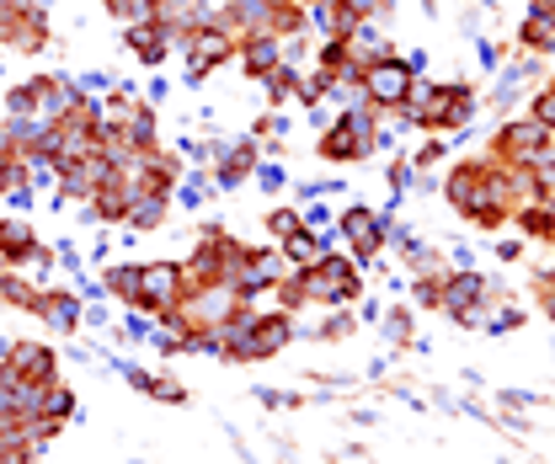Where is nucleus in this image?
<instances>
[{"label":"nucleus","instance_id":"nucleus-1","mask_svg":"<svg viewBox=\"0 0 555 464\" xmlns=\"http://www.w3.org/2000/svg\"><path fill=\"white\" fill-rule=\"evenodd\" d=\"M246 257H251V246H241L219 224H204V235L193 246V262H182V267H188V283H230L235 288L241 272H246Z\"/></svg>","mask_w":555,"mask_h":464},{"label":"nucleus","instance_id":"nucleus-2","mask_svg":"<svg viewBox=\"0 0 555 464\" xmlns=\"http://www.w3.org/2000/svg\"><path fill=\"white\" fill-rule=\"evenodd\" d=\"M294 272H299L305 305H352L363 267L352 262V257H321L315 267H294Z\"/></svg>","mask_w":555,"mask_h":464},{"label":"nucleus","instance_id":"nucleus-3","mask_svg":"<svg viewBox=\"0 0 555 464\" xmlns=\"http://www.w3.org/2000/svg\"><path fill=\"white\" fill-rule=\"evenodd\" d=\"M412 69L401 54H385V60H374V65H363V96H369V107L374 113H401L406 107V91H412Z\"/></svg>","mask_w":555,"mask_h":464},{"label":"nucleus","instance_id":"nucleus-4","mask_svg":"<svg viewBox=\"0 0 555 464\" xmlns=\"http://www.w3.org/2000/svg\"><path fill=\"white\" fill-rule=\"evenodd\" d=\"M545 150H555V133L545 124H534V118H513L507 129H496V139H491V160L496 166H529Z\"/></svg>","mask_w":555,"mask_h":464},{"label":"nucleus","instance_id":"nucleus-5","mask_svg":"<svg viewBox=\"0 0 555 464\" xmlns=\"http://www.w3.org/2000/svg\"><path fill=\"white\" fill-rule=\"evenodd\" d=\"M491 177H496V166L491 160H465V166H454L449 171V182H443V198H449V208H460V214H481V208H491Z\"/></svg>","mask_w":555,"mask_h":464},{"label":"nucleus","instance_id":"nucleus-6","mask_svg":"<svg viewBox=\"0 0 555 464\" xmlns=\"http://www.w3.org/2000/svg\"><path fill=\"white\" fill-rule=\"evenodd\" d=\"M188 294V267L182 262H144V288H139V305L144 315H160L171 305H182Z\"/></svg>","mask_w":555,"mask_h":464},{"label":"nucleus","instance_id":"nucleus-7","mask_svg":"<svg viewBox=\"0 0 555 464\" xmlns=\"http://www.w3.org/2000/svg\"><path fill=\"white\" fill-rule=\"evenodd\" d=\"M288 341H294V321H288V310H283V315H257L251 336H246L241 347H230V352H224V363H262V358L283 352Z\"/></svg>","mask_w":555,"mask_h":464},{"label":"nucleus","instance_id":"nucleus-8","mask_svg":"<svg viewBox=\"0 0 555 464\" xmlns=\"http://www.w3.org/2000/svg\"><path fill=\"white\" fill-rule=\"evenodd\" d=\"M385 219L390 214H374V208H363V203H352L343 214V235L352 241V262L369 267L379 257V246H385Z\"/></svg>","mask_w":555,"mask_h":464},{"label":"nucleus","instance_id":"nucleus-9","mask_svg":"<svg viewBox=\"0 0 555 464\" xmlns=\"http://www.w3.org/2000/svg\"><path fill=\"white\" fill-rule=\"evenodd\" d=\"M11 374H22V379H38V385H49V379H60V358H54V347H43V341H11Z\"/></svg>","mask_w":555,"mask_h":464},{"label":"nucleus","instance_id":"nucleus-10","mask_svg":"<svg viewBox=\"0 0 555 464\" xmlns=\"http://www.w3.org/2000/svg\"><path fill=\"white\" fill-rule=\"evenodd\" d=\"M486 294H491V283H486L476 267H465V272H443V305H438V310L460 315V310H470V305H491Z\"/></svg>","mask_w":555,"mask_h":464},{"label":"nucleus","instance_id":"nucleus-11","mask_svg":"<svg viewBox=\"0 0 555 464\" xmlns=\"http://www.w3.org/2000/svg\"><path fill=\"white\" fill-rule=\"evenodd\" d=\"M235 60H241V69H246L251 80H262L273 65H283V43H278V33H246V38L235 43Z\"/></svg>","mask_w":555,"mask_h":464},{"label":"nucleus","instance_id":"nucleus-12","mask_svg":"<svg viewBox=\"0 0 555 464\" xmlns=\"http://www.w3.org/2000/svg\"><path fill=\"white\" fill-rule=\"evenodd\" d=\"M80 305H86V299H80L75 288H43L33 315H38L43 326H54V332H75V326H80Z\"/></svg>","mask_w":555,"mask_h":464},{"label":"nucleus","instance_id":"nucleus-13","mask_svg":"<svg viewBox=\"0 0 555 464\" xmlns=\"http://www.w3.org/2000/svg\"><path fill=\"white\" fill-rule=\"evenodd\" d=\"M5 49H22V54H43V49H49V16L16 11V16L5 22Z\"/></svg>","mask_w":555,"mask_h":464},{"label":"nucleus","instance_id":"nucleus-14","mask_svg":"<svg viewBox=\"0 0 555 464\" xmlns=\"http://www.w3.org/2000/svg\"><path fill=\"white\" fill-rule=\"evenodd\" d=\"M129 33V49H134L139 65H166V54H171V43H166V27L160 22H139V27H124Z\"/></svg>","mask_w":555,"mask_h":464},{"label":"nucleus","instance_id":"nucleus-15","mask_svg":"<svg viewBox=\"0 0 555 464\" xmlns=\"http://www.w3.org/2000/svg\"><path fill=\"white\" fill-rule=\"evenodd\" d=\"M139 288H144V262H113L107 272H102V294L124 299L129 310L139 305Z\"/></svg>","mask_w":555,"mask_h":464},{"label":"nucleus","instance_id":"nucleus-16","mask_svg":"<svg viewBox=\"0 0 555 464\" xmlns=\"http://www.w3.org/2000/svg\"><path fill=\"white\" fill-rule=\"evenodd\" d=\"M278 252L288 257V267H315L326 257V235L321 230H294V235L278 241Z\"/></svg>","mask_w":555,"mask_h":464},{"label":"nucleus","instance_id":"nucleus-17","mask_svg":"<svg viewBox=\"0 0 555 464\" xmlns=\"http://www.w3.org/2000/svg\"><path fill=\"white\" fill-rule=\"evenodd\" d=\"M33 241H38V235H33V224H27L22 214H5V219H0V257L11 267H22V257L33 252Z\"/></svg>","mask_w":555,"mask_h":464},{"label":"nucleus","instance_id":"nucleus-18","mask_svg":"<svg viewBox=\"0 0 555 464\" xmlns=\"http://www.w3.org/2000/svg\"><path fill=\"white\" fill-rule=\"evenodd\" d=\"M166 208H171V198H160V193H139V198L129 203V230H134V235L160 230V224H166Z\"/></svg>","mask_w":555,"mask_h":464},{"label":"nucleus","instance_id":"nucleus-19","mask_svg":"<svg viewBox=\"0 0 555 464\" xmlns=\"http://www.w3.org/2000/svg\"><path fill=\"white\" fill-rule=\"evenodd\" d=\"M513 219H518V230H524L529 241H551V230H555V203H551V198L524 203V208H513Z\"/></svg>","mask_w":555,"mask_h":464},{"label":"nucleus","instance_id":"nucleus-20","mask_svg":"<svg viewBox=\"0 0 555 464\" xmlns=\"http://www.w3.org/2000/svg\"><path fill=\"white\" fill-rule=\"evenodd\" d=\"M124 144H134V150H160V133H155V107L150 102H139L134 113H129V124H124Z\"/></svg>","mask_w":555,"mask_h":464},{"label":"nucleus","instance_id":"nucleus-21","mask_svg":"<svg viewBox=\"0 0 555 464\" xmlns=\"http://www.w3.org/2000/svg\"><path fill=\"white\" fill-rule=\"evenodd\" d=\"M38 294H43V288H38L33 278H22V267H11V272L0 278V299H5L11 310H27V315H33V310H38Z\"/></svg>","mask_w":555,"mask_h":464},{"label":"nucleus","instance_id":"nucleus-22","mask_svg":"<svg viewBox=\"0 0 555 464\" xmlns=\"http://www.w3.org/2000/svg\"><path fill=\"white\" fill-rule=\"evenodd\" d=\"M43 80L49 75H33L22 86H5V118H33L38 113V96H43Z\"/></svg>","mask_w":555,"mask_h":464},{"label":"nucleus","instance_id":"nucleus-23","mask_svg":"<svg viewBox=\"0 0 555 464\" xmlns=\"http://www.w3.org/2000/svg\"><path fill=\"white\" fill-rule=\"evenodd\" d=\"M257 86L268 91V102H273V107H283V102L294 96V86H299V69H294V65H273L262 80H257Z\"/></svg>","mask_w":555,"mask_h":464},{"label":"nucleus","instance_id":"nucleus-24","mask_svg":"<svg viewBox=\"0 0 555 464\" xmlns=\"http://www.w3.org/2000/svg\"><path fill=\"white\" fill-rule=\"evenodd\" d=\"M38 416H54V422L75 416V390L60 385V379H49V385H43V400H38Z\"/></svg>","mask_w":555,"mask_h":464},{"label":"nucleus","instance_id":"nucleus-25","mask_svg":"<svg viewBox=\"0 0 555 464\" xmlns=\"http://www.w3.org/2000/svg\"><path fill=\"white\" fill-rule=\"evenodd\" d=\"M251 182H257L268 198H278V193L288 188V171H283V160H257V166H251Z\"/></svg>","mask_w":555,"mask_h":464},{"label":"nucleus","instance_id":"nucleus-26","mask_svg":"<svg viewBox=\"0 0 555 464\" xmlns=\"http://www.w3.org/2000/svg\"><path fill=\"white\" fill-rule=\"evenodd\" d=\"M107 11L124 22V27H139V22H155V0H107Z\"/></svg>","mask_w":555,"mask_h":464},{"label":"nucleus","instance_id":"nucleus-27","mask_svg":"<svg viewBox=\"0 0 555 464\" xmlns=\"http://www.w3.org/2000/svg\"><path fill=\"white\" fill-rule=\"evenodd\" d=\"M401 252H406V267H412L416 278H427V272H449V267L438 262V252H433V246H422V241H406Z\"/></svg>","mask_w":555,"mask_h":464},{"label":"nucleus","instance_id":"nucleus-28","mask_svg":"<svg viewBox=\"0 0 555 464\" xmlns=\"http://www.w3.org/2000/svg\"><path fill=\"white\" fill-rule=\"evenodd\" d=\"M75 86H80L86 96H107V91H118V75H113V69H86Z\"/></svg>","mask_w":555,"mask_h":464},{"label":"nucleus","instance_id":"nucleus-29","mask_svg":"<svg viewBox=\"0 0 555 464\" xmlns=\"http://www.w3.org/2000/svg\"><path fill=\"white\" fill-rule=\"evenodd\" d=\"M262 224H268V235H273V241L294 235V230H305V224H299V208H273V214H268Z\"/></svg>","mask_w":555,"mask_h":464},{"label":"nucleus","instance_id":"nucleus-30","mask_svg":"<svg viewBox=\"0 0 555 464\" xmlns=\"http://www.w3.org/2000/svg\"><path fill=\"white\" fill-rule=\"evenodd\" d=\"M144 396L166 400V405H182V400H188V390H182L177 379H166V374H150V385H144Z\"/></svg>","mask_w":555,"mask_h":464},{"label":"nucleus","instance_id":"nucleus-31","mask_svg":"<svg viewBox=\"0 0 555 464\" xmlns=\"http://www.w3.org/2000/svg\"><path fill=\"white\" fill-rule=\"evenodd\" d=\"M416 305H427V310H438V305H443V272L416 278Z\"/></svg>","mask_w":555,"mask_h":464},{"label":"nucleus","instance_id":"nucleus-32","mask_svg":"<svg viewBox=\"0 0 555 464\" xmlns=\"http://www.w3.org/2000/svg\"><path fill=\"white\" fill-rule=\"evenodd\" d=\"M283 139V133H288V118H283V107H273V113H262V118H257V124H251V139Z\"/></svg>","mask_w":555,"mask_h":464},{"label":"nucleus","instance_id":"nucleus-33","mask_svg":"<svg viewBox=\"0 0 555 464\" xmlns=\"http://www.w3.org/2000/svg\"><path fill=\"white\" fill-rule=\"evenodd\" d=\"M385 336H390L396 347L412 341V315H406V310H390V315H385Z\"/></svg>","mask_w":555,"mask_h":464},{"label":"nucleus","instance_id":"nucleus-34","mask_svg":"<svg viewBox=\"0 0 555 464\" xmlns=\"http://www.w3.org/2000/svg\"><path fill=\"white\" fill-rule=\"evenodd\" d=\"M299 224H305V230H326V224H332V208H326V203H305V208H299Z\"/></svg>","mask_w":555,"mask_h":464},{"label":"nucleus","instance_id":"nucleus-35","mask_svg":"<svg viewBox=\"0 0 555 464\" xmlns=\"http://www.w3.org/2000/svg\"><path fill=\"white\" fill-rule=\"evenodd\" d=\"M150 321H155V315H144V310H134V315H129V321H124V341H150Z\"/></svg>","mask_w":555,"mask_h":464},{"label":"nucleus","instance_id":"nucleus-36","mask_svg":"<svg viewBox=\"0 0 555 464\" xmlns=\"http://www.w3.org/2000/svg\"><path fill=\"white\" fill-rule=\"evenodd\" d=\"M412 182H416V166H412V160H396V166H390V193L401 198Z\"/></svg>","mask_w":555,"mask_h":464},{"label":"nucleus","instance_id":"nucleus-37","mask_svg":"<svg viewBox=\"0 0 555 464\" xmlns=\"http://www.w3.org/2000/svg\"><path fill=\"white\" fill-rule=\"evenodd\" d=\"M352 326H358L352 315H332V321H326L315 336H321V341H343V336H352Z\"/></svg>","mask_w":555,"mask_h":464},{"label":"nucleus","instance_id":"nucleus-38","mask_svg":"<svg viewBox=\"0 0 555 464\" xmlns=\"http://www.w3.org/2000/svg\"><path fill=\"white\" fill-rule=\"evenodd\" d=\"M518 321H524V310H496V315H486V332L502 336V332H513Z\"/></svg>","mask_w":555,"mask_h":464},{"label":"nucleus","instance_id":"nucleus-39","mask_svg":"<svg viewBox=\"0 0 555 464\" xmlns=\"http://www.w3.org/2000/svg\"><path fill=\"white\" fill-rule=\"evenodd\" d=\"M443 150H449V139H427V144L416 150L412 166H438V160H443Z\"/></svg>","mask_w":555,"mask_h":464},{"label":"nucleus","instance_id":"nucleus-40","mask_svg":"<svg viewBox=\"0 0 555 464\" xmlns=\"http://www.w3.org/2000/svg\"><path fill=\"white\" fill-rule=\"evenodd\" d=\"M5 203H11V214H27V208L38 203V193H33V188L22 182V188H11V193H5Z\"/></svg>","mask_w":555,"mask_h":464},{"label":"nucleus","instance_id":"nucleus-41","mask_svg":"<svg viewBox=\"0 0 555 464\" xmlns=\"http://www.w3.org/2000/svg\"><path fill=\"white\" fill-rule=\"evenodd\" d=\"M166 91H171V80H160V75H155V80H150V91H144L139 102H150V107H160V102H166Z\"/></svg>","mask_w":555,"mask_h":464},{"label":"nucleus","instance_id":"nucleus-42","mask_svg":"<svg viewBox=\"0 0 555 464\" xmlns=\"http://www.w3.org/2000/svg\"><path fill=\"white\" fill-rule=\"evenodd\" d=\"M476 60H481L486 69H496V65H502V43H491V38H486L481 49H476Z\"/></svg>","mask_w":555,"mask_h":464},{"label":"nucleus","instance_id":"nucleus-43","mask_svg":"<svg viewBox=\"0 0 555 464\" xmlns=\"http://www.w3.org/2000/svg\"><path fill=\"white\" fill-rule=\"evenodd\" d=\"M343 5L352 16H374V11H379V0H343Z\"/></svg>","mask_w":555,"mask_h":464},{"label":"nucleus","instance_id":"nucleus-44","mask_svg":"<svg viewBox=\"0 0 555 464\" xmlns=\"http://www.w3.org/2000/svg\"><path fill=\"white\" fill-rule=\"evenodd\" d=\"M107 257H113V241H107V235H102V241H96V246H91V262H102V267H107Z\"/></svg>","mask_w":555,"mask_h":464},{"label":"nucleus","instance_id":"nucleus-45","mask_svg":"<svg viewBox=\"0 0 555 464\" xmlns=\"http://www.w3.org/2000/svg\"><path fill=\"white\" fill-rule=\"evenodd\" d=\"M470 262H476V257H470V246H454V272H465Z\"/></svg>","mask_w":555,"mask_h":464},{"label":"nucleus","instance_id":"nucleus-46","mask_svg":"<svg viewBox=\"0 0 555 464\" xmlns=\"http://www.w3.org/2000/svg\"><path fill=\"white\" fill-rule=\"evenodd\" d=\"M540 299H545V310H551V321H555V288H545Z\"/></svg>","mask_w":555,"mask_h":464},{"label":"nucleus","instance_id":"nucleus-47","mask_svg":"<svg viewBox=\"0 0 555 464\" xmlns=\"http://www.w3.org/2000/svg\"><path fill=\"white\" fill-rule=\"evenodd\" d=\"M5 272H11V262H5V257H0V278H5Z\"/></svg>","mask_w":555,"mask_h":464},{"label":"nucleus","instance_id":"nucleus-48","mask_svg":"<svg viewBox=\"0 0 555 464\" xmlns=\"http://www.w3.org/2000/svg\"><path fill=\"white\" fill-rule=\"evenodd\" d=\"M551 241H555V230H551Z\"/></svg>","mask_w":555,"mask_h":464}]
</instances>
